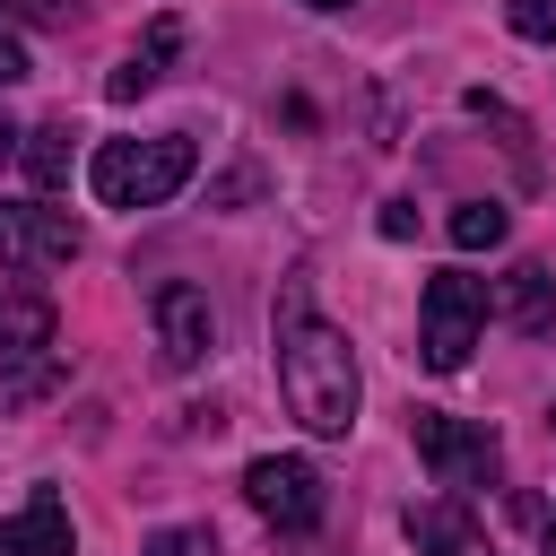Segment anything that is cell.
Masks as SVG:
<instances>
[{"label":"cell","instance_id":"obj_11","mask_svg":"<svg viewBox=\"0 0 556 556\" xmlns=\"http://www.w3.org/2000/svg\"><path fill=\"white\" fill-rule=\"evenodd\" d=\"M174 52H182V17H156V26H148L139 43H130V61H122V70L104 78V96H113V104H130V96H148V87L165 78V61H174Z\"/></svg>","mask_w":556,"mask_h":556},{"label":"cell","instance_id":"obj_15","mask_svg":"<svg viewBox=\"0 0 556 556\" xmlns=\"http://www.w3.org/2000/svg\"><path fill=\"white\" fill-rule=\"evenodd\" d=\"M504 235H513V217H504L495 200H460V208H452V243H460V252H495Z\"/></svg>","mask_w":556,"mask_h":556},{"label":"cell","instance_id":"obj_18","mask_svg":"<svg viewBox=\"0 0 556 556\" xmlns=\"http://www.w3.org/2000/svg\"><path fill=\"white\" fill-rule=\"evenodd\" d=\"M382 235H391V243L417 235V208H408V200H382Z\"/></svg>","mask_w":556,"mask_h":556},{"label":"cell","instance_id":"obj_7","mask_svg":"<svg viewBox=\"0 0 556 556\" xmlns=\"http://www.w3.org/2000/svg\"><path fill=\"white\" fill-rule=\"evenodd\" d=\"M148 313H156V348H165V365H174V374H191V365L217 348V313H208V295H200V287L165 278V287L148 295Z\"/></svg>","mask_w":556,"mask_h":556},{"label":"cell","instance_id":"obj_14","mask_svg":"<svg viewBox=\"0 0 556 556\" xmlns=\"http://www.w3.org/2000/svg\"><path fill=\"white\" fill-rule=\"evenodd\" d=\"M17 156H26V182H35V191H61L70 165H78V130H70V122H43V130L17 139Z\"/></svg>","mask_w":556,"mask_h":556},{"label":"cell","instance_id":"obj_2","mask_svg":"<svg viewBox=\"0 0 556 556\" xmlns=\"http://www.w3.org/2000/svg\"><path fill=\"white\" fill-rule=\"evenodd\" d=\"M191 165H200V148L182 130H156V139H104L96 165H87V182H96L104 208H165L191 182Z\"/></svg>","mask_w":556,"mask_h":556},{"label":"cell","instance_id":"obj_9","mask_svg":"<svg viewBox=\"0 0 556 556\" xmlns=\"http://www.w3.org/2000/svg\"><path fill=\"white\" fill-rule=\"evenodd\" d=\"M495 313H504L513 330H530V339L556 330V278H547L539 261H513V269L495 278Z\"/></svg>","mask_w":556,"mask_h":556},{"label":"cell","instance_id":"obj_22","mask_svg":"<svg viewBox=\"0 0 556 556\" xmlns=\"http://www.w3.org/2000/svg\"><path fill=\"white\" fill-rule=\"evenodd\" d=\"M304 9H348V0H304Z\"/></svg>","mask_w":556,"mask_h":556},{"label":"cell","instance_id":"obj_5","mask_svg":"<svg viewBox=\"0 0 556 556\" xmlns=\"http://www.w3.org/2000/svg\"><path fill=\"white\" fill-rule=\"evenodd\" d=\"M87 252V226L43 200H0V261L9 269H70Z\"/></svg>","mask_w":556,"mask_h":556},{"label":"cell","instance_id":"obj_6","mask_svg":"<svg viewBox=\"0 0 556 556\" xmlns=\"http://www.w3.org/2000/svg\"><path fill=\"white\" fill-rule=\"evenodd\" d=\"M243 495H252V513H261L269 530H313V521H321V469L295 460V452H261V460L243 469Z\"/></svg>","mask_w":556,"mask_h":556},{"label":"cell","instance_id":"obj_21","mask_svg":"<svg viewBox=\"0 0 556 556\" xmlns=\"http://www.w3.org/2000/svg\"><path fill=\"white\" fill-rule=\"evenodd\" d=\"M9 156H17V130H9V113H0V165H9Z\"/></svg>","mask_w":556,"mask_h":556},{"label":"cell","instance_id":"obj_3","mask_svg":"<svg viewBox=\"0 0 556 556\" xmlns=\"http://www.w3.org/2000/svg\"><path fill=\"white\" fill-rule=\"evenodd\" d=\"M478 330H486V287H478L469 269L426 278V295H417V356H426L434 374H460L469 348H478Z\"/></svg>","mask_w":556,"mask_h":556},{"label":"cell","instance_id":"obj_17","mask_svg":"<svg viewBox=\"0 0 556 556\" xmlns=\"http://www.w3.org/2000/svg\"><path fill=\"white\" fill-rule=\"evenodd\" d=\"M504 26L521 43H556V0H504Z\"/></svg>","mask_w":556,"mask_h":556},{"label":"cell","instance_id":"obj_1","mask_svg":"<svg viewBox=\"0 0 556 556\" xmlns=\"http://www.w3.org/2000/svg\"><path fill=\"white\" fill-rule=\"evenodd\" d=\"M278 400L304 434H348L356 426V348L348 330H330L304 287L278 295Z\"/></svg>","mask_w":556,"mask_h":556},{"label":"cell","instance_id":"obj_13","mask_svg":"<svg viewBox=\"0 0 556 556\" xmlns=\"http://www.w3.org/2000/svg\"><path fill=\"white\" fill-rule=\"evenodd\" d=\"M52 391H61V356H52V348L0 356V417H9V408H35V400H52Z\"/></svg>","mask_w":556,"mask_h":556},{"label":"cell","instance_id":"obj_8","mask_svg":"<svg viewBox=\"0 0 556 556\" xmlns=\"http://www.w3.org/2000/svg\"><path fill=\"white\" fill-rule=\"evenodd\" d=\"M70 504L52 486H35L17 513H0V556H70Z\"/></svg>","mask_w":556,"mask_h":556},{"label":"cell","instance_id":"obj_20","mask_svg":"<svg viewBox=\"0 0 556 556\" xmlns=\"http://www.w3.org/2000/svg\"><path fill=\"white\" fill-rule=\"evenodd\" d=\"M0 9H17V17H52L61 0H0Z\"/></svg>","mask_w":556,"mask_h":556},{"label":"cell","instance_id":"obj_10","mask_svg":"<svg viewBox=\"0 0 556 556\" xmlns=\"http://www.w3.org/2000/svg\"><path fill=\"white\" fill-rule=\"evenodd\" d=\"M408 547H417V556H478V521H469V495H443V504H408Z\"/></svg>","mask_w":556,"mask_h":556},{"label":"cell","instance_id":"obj_16","mask_svg":"<svg viewBox=\"0 0 556 556\" xmlns=\"http://www.w3.org/2000/svg\"><path fill=\"white\" fill-rule=\"evenodd\" d=\"M139 556H217V530L208 521H165V530H148Z\"/></svg>","mask_w":556,"mask_h":556},{"label":"cell","instance_id":"obj_12","mask_svg":"<svg viewBox=\"0 0 556 556\" xmlns=\"http://www.w3.org/2000/svg\"><path fill=\"white\" fill-rule=\"evenodd\" d=\"M52 295L43 287H26V278H0V356H17V348H52Z\"/></svg>","mask_w":556,"mask_h":556},{"label":"cell","instance_id":"obj_19","mask_svg":"<svg viewBox=\"0 0 556 556\" xmlns=\"http://www.w3.org/2000/svg\"><path fill=\"white\" fill-rule=\"evenodd\" d=\"M9 78H26V52H17L9 35H0V87H9Z\"/></svg>","mask_w":556,"mask_h":556},{"label":"cell","instance_id":"obj_4","mask_svg":"<svg viewBox=\"0 0 556 556\" xmlns=\"http://www.w3.org/2000/svg\"><path fill=\"white\" fill-rule=\"evenodd\" d=\"M408 434H417V460L434 469V486H443V495H478V486L495 478V460H504L486 426L443 417V408H417V417H408Z\"/></svg>","mask_w":556,"mask_h":556},{"label":"cell","instance_id":"obj_23","mask_svg":"<svg viewBox=\"0 0 556 556\" xmlns=\"http://www.w3.org/2000/svg\"><path fill=\"white\" fill-rule=\"evenodd\" d=\"M547 556H556V521H547Z\"/></svg>","mask_w":556,"mask_h":556}]
</instances>
